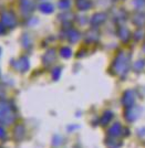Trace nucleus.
<instances>
[{
	"instance_id": "f257e3e1",
	"label": "nucleus",
	"mask_w": 145,
	"mask_h": 148,
	"mask_svg": "<svg viewBox=\"0 0 145 148\" xmlns=\"http://www.w3.org/2000/svg\"><path fill=\"white\" fill-rule=\"evenodd\" d=\"M3 23L6 25H13L16 23V19H14V16L10 14V17H7L6 14V18H3Z\"/></svg>"
}]
</instances>
